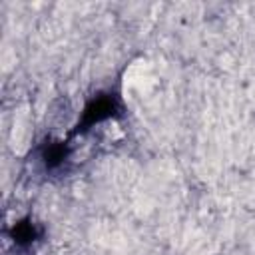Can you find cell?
Instances as JSON below:
<instances>
[{"mask_svg": "<svg viewBox=\"0 0 255 255\" xmlns=\"http://www.w3.org/2000/svg\"><path fill=\"white\" fill-rule=\"evenodd\" d=\"M116 112V100L110 98V96H102L98 100H94L86 112H84V120H82V126H92L96 122H102L106 118H112Z\"/></svg>", "mask_w": 255, "mask_h": 255, "instance_id": "1", "label": "cell"}, {"mask_svg": "<svg viewBox=\"0 0 255 255\" xmlns=\"http://www.w3.org/2000/svg\"><path fill=\"white\" fill-rule=\"evenodd\" d=\"M36 235H38V231L34 229L32 223H18L14 227V239L18 243H30V241H34Z\"/></svg>", "mask_w": 255, "mask_h": 255, "instance_id": "2", "label": "cell"}]
</instances>
